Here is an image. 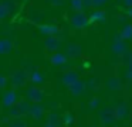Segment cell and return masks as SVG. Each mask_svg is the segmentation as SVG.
<instances>
[{"instance_id": "cell-1", "label": "cell", "mask_w": 132, "mask_h": 127, "mask_svg": "<svg viewBox=\"0 0 132 127\" xmlns=\"http://www.w3.org/2000/svg\"><path fill=\"white\" fill-rule=\"evenodd\" d=\"M30 103L29 100H19L14 106L9 107V117L10 119H21L29 114L30 112Z\"/></svg>"}, {"instance_id": "cell-11", "label": "cell", "mask_w": 132, "mask_h": 127, "mask_svg": "<svg viewBox=\"0 0 132 127\" xmlns=\"http://www.w3.org/2000/svg\"><path fill=\"white\" fill-rule=\"evenodd\" d=\"M13 50V41L9 38H0V55L10 54Z\"/></svg>"}, {"instance_id": "cell-26", "label": "cell", "mask_w": 132, "mask_h": 127, "mask_svg": "<svg viewBox=\"0 0 132 127\" xmlns=\"http://www.w3.org/2000/svg\"><path fill=\"white\" fill-rule=\"evenodd\" d=\"M50 3L53 6H61V4H64V0H50Z\"/></svg>"}, {"instance_id": "cell-20", "label": "cell", "mask_w": 132, "mask_h": 127, "mask_svg": "<svg viewBox=\"0 0 132 127\" xmlns=\"http://www.w3.org/2000/svg\"><path fill=\"white\" fill-rule=\"evenodd\" d=\"M0 3H2V4H3L6 8H9V11H10V13H12V11H13V8L16 7V0H2Z\"/></svg>"}, {"instance_id": "cell-28", "label": "cell", "mask_w": 132, "mask_h": 127, "mask_svg": "<svg viewBox=\"0 0 132 127\" xmlns=\"http://www.w3.org/2000/svg\"><path fill=\"white\" fill-rule=\"evenodd\" d=\"M44 127H57V126H54V124H51V123H47V121H46V124H44Z\"/></svg>"}, {"instance_id": "cell-8", "label": "cell", "mask_w": 132, "mask_h": 127, "mask_svg": "<svg viewBox=\"0 0 132 127\" xmlns=\"http://www.w3.org/2000/svg\"><path fill=\"white\" fill-rule=\"evenodd\" d=\"M67 61H68L67 55H64L61 52H53V55L50 56V64L54 65V66H64L67 64Z\"/></svg>"}, {"instance_id": "cell-13", "label": "cell", "mask_w": 132, "mask_h": 127, "mask_svg": "<svg viewBox=\"0 0 132 127\" xmlns=\"http://www.w3.org/2000/svg\"><path fill=\"white\" fill-rule=\"evenodd\" d=\"M100 119L104 121V123H111V121H114V119H115V112L111 109V107H106V109L101 110Z\"/></svg>"}, {"instance_id": "cell-24", "label": "cell", "mask_w": 132, "mask_h": 127, "mask_svg": "<svg viewBox=\"0 0 132 127\" xmlns=\"http://www.w3.org/2000/svg\"><path fill=\"white\" fill-rule=\"evenodd\" d=\"M98 97H94V99H91V102H89V107H91V109H95V107L98 106Z\"/></svg>"}, {"instance_id": "cell-7", "label": "cell", "mask_w": 132, "mask_h": 127, "mask_svg": "<svg viewBox=\"0 0 132 127\" xmlns=\"http://www.w3.org/2000/svg\"><path fill=\"white\" fill-rule=\"evenodd\" d=\"M29 81L31 82V85H36V86H41V85L46 82V78H44L43 72L37 69H33L29 72Z\"/></svg>"}, {"instance_id": "cell-17", "label": "cell", "mask_w": 132, "mask_h": 127, "mask_svg": "<svg viewBox=\"0 0 132 127\" xmlns=\"http://www.w3.org/2000/svg\"><path fill=\"white\" fill-rule=\"evenodd\" d=\"M7 127H27V123L23 119H10Z\"/></svg>"}, {"instance_id": "cell-18", "label": "cell", "mask_w": 132, "mask_h": 127, "mask_svg": "<svg viewBox=\"0 0 132 127\" xmlns=\"http://www.w3.org/2000/svg\"><path fill=\"white\" fill-rule=\"evenodd\" d=\"M114 112H115V116H117L118 119H125L126 116H128V109H126L125 106H119V107H117V109H115Z\"/></svg>"}, {"instance_id": "cell-2", "label": "cell", "mask_w": 132, "mask_h": 127, "mask_svg": "<svg viewBox=\"0 0 132 127\" xmlns=\"http://www.w3.org/2000/svg\"><path fill=\"white\" fill-rule=\"evenodd\" d=\"M27 81H29V72L24 68H19V69L13 71L10 78H9V83L13 87H16V89L26 86Z\"/></svg>"}, {"instance_id": "cell-25", "label": "cell", "mask_w": 132, "mask_h": 127, "mask_svg": "<svg viewBox=\"0 0 132 127\" xmlns=\"http://www.w3.org/2000/svg\"><path fill=\"white\" fill-rule=\"evenodd\" d=\"M108 86L109 87H117L118 86V83H117V81H115V78H111L108 81Z\"/></svg>"}, {"instance_id": "cell-15", "label": "cell", "mask_w": 132, "mask_h": 127, "mask_svg": "<svg viewBox=\"0 0 132 127\" xmlns=\"http://www.w3.org/2000/svg\"><path fill=\"white\" fill-rule=\"evenodd\" d=\"M47 123H51V124H54V126L60 127L61 126V117L54 112L48 113V114H47Z\"/></svg>"}, {"instance_id": "cell-29", "label": "cell", "mask_w": 132, "mask_h": 127, "mask_svg": "<svg viewBox=\"0 0 132 127\" xmlns=\"http://www.w3.org/2000/svg\"><path fill=\"white\" fill-rule=\"evenodd\" d=\"M65 127H70V126H65Z\"/></svg>"}, {"instance_id": "cell-6", "label": "cell", "mask_w": 132, "mask_h": 127, "mask_svg": "<svg viewBox=\"0 0 132 127\" xmlns=\"http://www.w3.org/2000/svg\"><path fill=\"white\" fill-rule=\"evenodd\" d=\"M43 44H44V47H46V50L48 51V52H57L58 47H60V40L55 35H50L43 41Z\"/></svg>"}, {"instance_id": "cell-22", "label": "cell", "mask_w": 132, "mask_h": 127, "mask_svg": "<svg viewBox=\"0 0 132 127\" xmlns=\"http://www.w3.org/2000/svg\"><path fill=\"white\" fill-rule=\"evenodd\" d=\"M9 85V78L4 75H0V89H4Z\"/></svg>"}, {"instance_id": "cell-19", "label": "cell", "mask_w": 132, "mask_h": 127, "mask_svg": "<svg viewBox=\"0 0 132 127\" xmlns=\"http://www.w3.org/2000/svg\"><path fill=\"white\" fill-rule=\"evenodd\" d=\"M61 121H63V124H65V126H70V124L74 123V116H72L71 113H65V114L61 117Z\"/></svg>"}, {"instance_id": "cell-23", "label": "cell", "mask_w": 132, "mask_h": 127, "mask_svg": "<svg viewBox=\"0 0 132 127\" xmlns=\"http://www.w3.org/2000/svg\"><path fill=\"white\" fill-rule=\"evenodd\" d=\"M71 6L75 8V10H80V8H81V0H72Z\"/></svg>"}, {"instance_id": "cell-12", "label": "cell", "mask_w": 132, "mask_h": 127, "mask_svg": "<svg viewBox=\"0 0 132 127\" xmlns=\"http://www.w3.org/2000/svg\"><path fill=\"white\" fill-rule=\"evenodd\" d=\"M78 79V73L75 72V71H67L63 75V78H61V81H63V83L67 87L70 86L71 83H74L75 81Z\"/></svg>"}, {"instance_id": "cell-16", "label": "cell", "mask_w": 132, "mask_h": 127, "mask_svg": "<svg viewBox=\"0 0 132 127\" xmlns=\"http://www.w3.org/2000/svg\"><path fill=\"white\" fill-rule=\"evenodd\" d=\"M67 55L68 56H78L80 55V47L78 44H70L67 48Z\"/></svg>"}, {"instance_id": "cell-5", "label": "cell", "mask_w": 132, "mask_h": 127, "mask_svg": "<svg viewBox=\"0 0 132 127\" xmlns=\"http://www.w3.org/2000/svg\"><path fill=\"white\" fill-rule=\"evenodd\" d=\"M29 116L33 120H41V119H44V116H46V109L41 106V103H31Z\"/></svg>"}, {"instance_id": "cell-4", "label": "cell", "mask_w": 132, "mask_h": 127, "mask_svg": "<svg viewBox=\"0 0 132 127\" xmlns=\"http://www.w3.org/2000/svg\"><path fill=\"white\" fill-rule=\"evenodd\" d=\"M19 100H20V99H19L17 92H16L14 89H9V90L4 92L3 97H2V104H3L4 107H12V106H14Z\"/></svg>"}, {"instance_id": "cell-3", "label": "cell", "mask_w": 132, "mask_h": 127, "mask_svg": "<svg viewBox=\"0 0 132 127\" xmlns=\"http://www.w3.org/2000/svg\"><path fill=\"white\" fill-rule=\"evenodd\" d=\"M26 97L30 103H41L43 99H44V90L41 89L40 86L31 85V86H29L26 90Z\"/></svg>"}, {"instance_id": "cell-9", "label": "cell", "mask_w": 132, "mask_h": 127, "mask_svg": "<svg viewBox=\"0 0 132 127\" xmlns=\"http://www.w3.org/2000/svg\"><path fill=\"white\" fill-rule=\"evenodd\" d=\"M38 31H40L43 35H55L58 33V27L55 24H40L38 25Z\"/></svg>"}, {"instance_id": "cell-14", "label": "cell", "mask_w": 132, "mask_h": 127, "mask_svg": "<svg viewBox=\"0 0 132 127\" xmlns=\"http://www.w3.org/2000/svg\"><path fill=\"white\" fill-rule=\"evenodd\" d=\"M71 23H72V25H75V27H84L85 23H87V20H85V17H84L81 13H77L71 18Z\"/></svg>"}, {"instance_id": "cell-21", "label": "cell", "mask_w": 132, "mask_h": 127, "mask_svg": "<svg viewBox=\"0 0 132 127\" xmlns=\"http://www.w3.org/2000/svg\"><path fill=\"white\" fill-rule=\"evenodd\" d=\"M9 16H10L9 8H6L2 3H0V21H2V20H6Z\"/></svg>"}, {"instance_id": "cell-10", "label": "cell", "mask_w": 132, "mask_h": 127, "mask_svg": "<svg viewBox=\"0 0 132 127\" xmlns=\"http://www.w3.org/2000/svg\"><path fill=\"white\" fill-rule=\"evenodd\" d=\"M70 92H71V95L74 96H80L84 93V90H85V83H84L82 81H80V79H77V81L74 82V83L70 85Z\"/></svg>"}, {"instance_id": "cell-27", "label": "cell", "mask_w": 132, "mask_h": 127, "mask_svg": "<svg viewBox=\"0 0 132 127\" xmlns=\"http://www.w3.org/2000/svg\"><path fill=\"white\" fill-rule=\"evenodd\" d=\"M2 121H3V123H9V121H10V117H2Z\"/></svg>"}]
</instances>
